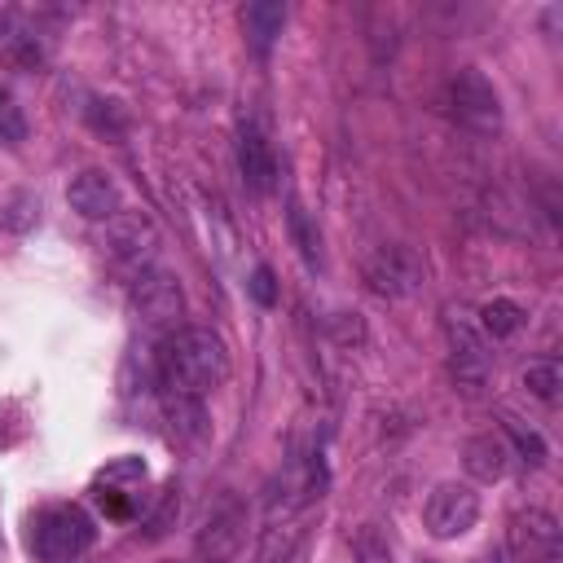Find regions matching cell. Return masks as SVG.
<instances>
[{
  "instance_id": "obj_1",
  "label": "cell",
  "mask_w": 563,
  "mask_h": 563,
  "mask_svg": "<svg viewBox=\"0 0 563 563\" xmlns=\"http://www.w3.org/2000/svg\"><path fill=\"white\" fill-rule=\"evenodd\" d=\"M229 378V347L207 325H180L158 352V387L180 396H207Z\"/></svg>"
},
{
  "instance_id": "obj_2",
  "label": "cell",
  "mask_w": 563,
  "mask_h": 563,
  "mask_svg": "<svg viewBox=\"0 0 563 563\" xmlns=\"http://www.w3.org/2000/svg\"><path fill=\"white\" fill-rule=\"evenodd\" d=\"M92 537H97V528H92L88 510L75 501L44 506L31 519V554L40 563H75L92 545Z\"/></svg>"
},
{
  "instance_id": "obj_3",
  "label": "cell",
  "mask_w": 563,
  "mask_h": 563,
  "mask_svg": "<svg viewBox=\"0 0 563 563\" xmlns=\"http://www.w3.org/2000/svg\"><path fill=\"white\" fill-rule=\"evenodd\" d=\"M246 541V501L238 493H220L194 532V554L198 563H233Z\"/></svg>"
},
{
  "instance_id": "obj_4",
  "label": "cell",
  "mask_w": 563,
  "mask_h": 563,
  "mask_svg": "<svg viewBox=\"0 0 563 563\" xmlns=\"http://www.w3.org/2000/svg\"><path fill=\"white\" fill-rule=\"evenodd\" d=\"M365 286L374 290V295H383V299H409L413 290H422V282H427V264H422V255L413 251V246H405V242H383V246H374L369 255H365Z\"/></svg>"
},
{
  "instance_id": "obj_5",
  "label": "cell",
  "mask_w": 563,
  "mask_h": 563,
  "mask_svg": "<svg viewBox=\"0 0 563 563\" xmlns=\"http://www.w3.org/2000/svg\"><path fill=\"white\" fill-rule=\"evenodd\" d=\"M444 106H449V114L466 128V132H479V136H488V132H497L501 128V97H497V88L479 75V70H457L449 84H444Z\"/></svg>"
},
{
  "instance_id": "obj_6",
  "label": "cell",
  "mask_w": 563,
  "mask_h": 563,
  "mask_svg": "<svg viewBox=\"0 0 563 563\" xmlns=\"http://www.w3.org/2000/svg\"><path fill=\"white\" fill-rule=\"evenodd\" d=\"M444 334H449V374L457 383V391L466 396H479L493 378V356H488V339L479 334V325L462 321V317H449L444 321Z\"/></svg>"
},
{
  "instance_id": "obj_7",
  "label": "cell",
  "mask_w": 563,
  "mask_h": 563,
  "mask_svg": "<svg viewBox=\"0 0 563 563\" xmlns=\"http://www.w3.org/2000/svg\"><path fill=\"white\" fill-rule=\"evenodd\" d=\"M479 519V493L471 484H457V479H444L431 497H427V510H422V523L431 537L440 541H453L462 532H471Z\"/></svg>"
},
{
  "instance_id": "obj_8",
  "label": "cell",
  "mask_w": 563,
  "mask_h": 563,
  "mask_svg": "<svg viewBox=\"0 0 563 563\" xmlns=\"http://www.w3.org/2000/svg\"><path fill=\"white\" fill-rule=\"evenodd\" d=\"M132 303H136L141 321L154 325V330H176L180 317H185V290H180L176 273H167V268H145V273H136Z\"/></svg>"
},
{
  "instance_id": "obj_9",
  "label": "cell",
  "mask_w": 563,
  "mask_h": 563,
  "mask_svg": "<svg viewBox=\"0 0 563 563\" xmlns=\"http://www.w3.org/2000/svg\"><path fill=\"white\" fill-rule=\"evenodd\" d=\"M506 545L519 563H550L559 554V519L541 506L515 510L506 523Z\"/></svg>"
},
{
  "instance_id": "obj_10",
  "label": "cell",
  "mask_w": 563,
  "mask_h": 563,
  "mask_svg": "<svg viewBox=\"0 0 563 563\" xmlns=\"http://www.w3.org/2000/svg\"><path fill=\"white\" fill-rule=\"evenodd\" d=\"M106 251L123 264V268H136L145 273V264L154 260V246H158V233L154 224L141 216V211H119L114 220H106Z\"/></svg>"
},
{
  "instance_id": "obj_11",
  "label": "cell",
  "mask_w": 563,
  "mask_h": 563,
  "mask_svg": "<svg viewBox=\"0 0 563 563\" xmlns=\"http://www.w3.org/2000/svg\"><path fill=\"white\" fill-rule=\"evenodd\" d=\"M238 172H242L246 189H255V194H273V185H277V154L255 123H246L238 132Z\"/></svg>"
},
{
  "instance_id": "obj_12",
  "label": "cell",
  "mask_w": 563,
  "mask_h": 563,
  "mask_svg": "<svg viewBox=\"0 0 563 563\" xmlns=\"http://www.w3.org/2000/svg\"><path fill=\"white\" fill-rule=\"evenodd\" d=\"M66 202H70L84 220H114V216H119V185H114L106 172L88 167V172H79V176L66 185Z\"/></svg>"
},
{
  "instance_id": "obj_13",
  "label": "cell",
  "mask_w": 563,
  "mask_h": 563,
  "mask_svg": "<svg viewBox=\"0 0 563 563\" xmlns=\"http://www.w3.org/2000/svg\"><path fill=\"white\" fill-rule=\"evenodd\" d=\"M462 466H466V475H471V479L493 484V479H501V475H506V466H510V449H506V440H501V435H493V431L471 435V440H466V449H462Z\"/></svg>"
},
{
  "instance_id": "obj_14",
  "label": "cell",
  "mask_w": 563,
  "mask_h": 563,
  "mask_svg": "<svg viewBox=\"0 0 563 563\" xmlns=\"http://www.w3.org/2000/svg\"><path fill=\"white\" fill-rule=\"evenodd\" d=\"M282 26H286V4L282 0H251L242 9V31H246L255 53H268L273 40L282 35Z\"/></svg>"
},
{
  "instance_id": "obj_15",
  "label": "cell",
  "mask_w": 563,
  "mask_h": 563,
  "mask_svg": "<svg viewBox=\"0 0 563 563\" xmlns=\"http://www.w3.org/2000/svg\"><path fill=\"white\" fill-rule=\"evenodd\" d=\"M303 545V523L299 519H268L264 537H260V550H255V563H295Z\"/></svg>"
},
{
  "instance_id": "obj_16",
  "label": "cell",
  "mask_w": 563,
  "mask_h": 563,
  "mask_svg": "<svg viewBox=\"0 0 563 563\" xmlns=\"http://www.w3.org/2000/svg\"><path fill=\"white\" fill-rule=\"evenodd\" d=\"M163 409L172 422L176 440H202L207 435V409L198 396H180V391H163Z\"/></svg>"
},
{
  "instance_id": "obj_17",
  "label": "cell",
  "mask_w": 563,
  "mask_h": 563,
  "mask_svg": "<svg viewBox=\"0 0 563 563\" xmlns=\"http://www.w3.org/2000/svg\"><path fill=\"white\" fill-rule=\"evenodd\" d=\"M523 325V308L515 299H488L479 308V334L484 339H510Z\"/></svg>"
},
{
  "instance_id": "obj_18",
  "label": "cell",
  "mask_w": 563,
  "mask_h": 563,
  "mask_svg": "<svg viewBox=\"0 0 563 563\" xmlns=\"http://www.w3.org/2000/svg\"><path fill=\"white\" fill-rule=\"evenodd\" d=\"M286 224H290V238H295V246H299L303 264H308V268H317V264H321V233H317L312 216L303 211V202H290Z\"/></svg>"
},
{
  "instance_id": "obj_19",
  "label": "cell",
  "mask_w": 563,
  "mask_h": 563,
  "mask_svg": "<svg viewBox=\"0 0 563 563\" xmlns=\"http://www.w3.org/2000/svg\"><path fill=\"white\" fill-rule=\"evenodd\" d=\"M176 515H180V493H176V488H163V493H158V501H154V510H150V515H145V523H141V528H145V537H150V541L167 537V532L176 528Z\"/></svg>"
},
{
  "instance_id": "obj_20",
  "label": "cell",
  "mask_w": 563,
  "mask_h": 563,
  "mask_svg": "<svg viewBox=\"0 0 563 563\" xmlns=\"http://www.w3.org/2000/svg\"><path fill=\"white\" fill-rule=\"evenodd\" d=\"M352 563H391V541L378 532V523L356 528V537H352Z\"/></svg>"
},
{
  "instance_id": "obj_21",
  "label": "cell",
  "mask_w": 563,
  "mask_h": 563,
  "mask_svg": "<svg viewBox=\"0 0 563 563\" xmlns=\"http://www.w3.org/2000/svg\"><path fill=\"white\" fill-rule=\"evenodd\" d=\"M559 383H563V374H559L554 361H537V365L523 369V387H528L537 400H554V396H559Z\"/></svg>"
},
{
  "instance_id": "obj_22",
  "label": "cell",
  "mask_w": 563,
  "mask_h": 563,
  "mask_svg": "<svg viewBox=\"0 0 563 563\" xmlns=\"http://www.w3.org/2000/svg\"><path fill=\"white\" fill-rule=\"evenodd\" d=\"M506 431H510L515 449L523 453V462H532V466H541V462H545V440H541L537 431H528V427H519V422H510Z\"/></svg>"
},
{
  "instance_id": "obj_23",
  "label": "cell",
  "mask_w": 563,
  "mask_h": 563,
  "mask_svg": "<svg viewBox=\"0 0 563 563\" xmlns=\"http://www.w3.org/2000/svg\"><path fill=\"white\" fill-rule=\"evenodd\" d=\"M251 295H255L264 308H273V303H277V282H273V268H264V264H260V268L251 273Z\"/></svg>"
},
{
  "instance_id": "obj_24",
  "label": "cell",
  "mask_w": 563,
  "mask_h": 563,
  "mask_svg": "<svg viewBox=\"0 0 563 563\" xmlns=\"http://www.w3.org/2000/svg\"><path fill=\"white\" fill-rule=\"evenodd\" d=\"M26 136V123H22V110L18 106H4L0 110V141H9V145H18Z\"/></svg>"
},
{
  "instance_id": "obj_25",
  "label": "cell",
  "mask_w": 563,
  "mask_h": 563,
  "mask_svg": "<svg viewBox=\"0 0 563 563\" xmlns=\"http://www.w3.org/2000/svg\"><path fill=\"white\" fill-rule=\"evenodd\" d=\"M330 330L339 334V343H361V339H365V330H361V321H356V312H334V321H330Z\"/></svg>"
},
{
  "instance_id": "obj_26",
  "label": "cell",
  "mask_w": 563,
  "mask_h": 563,
  "mask_svg": "<svg viewBox=\"0 0 563 563\" xmlns=\"http://www.w3.org/2000/svg\"><path fill=\"white\" fill-rule=\"evenodd\" d=\"M475 563H501V554H484V559H475Z\"/></svg>"
},
{
  "instance_id": "obj_27",
  "label": "cell",
  "mask_w": 563,
  "mask_h": 563,
  "mask_svg": "<svg viewBox=\"0 0 563 563\" xmlns=\"http://www.w3.org/2000/svg\"><path fill=\"white\" fill-rule=\"evenodd\" d=\"M4 106H13V97H9L4 88H0V110H4Z\"/></svg>"
},
{
  "instance_id": "obj_28",
  "label": "cell",
  "mask_w": 563,
  "mask_h": 563,
  "mask_svg": "<svg viewBox=\"0 0 563 563\" xmlns=\"http://www.w3.org/2000/svg\"><path fill=\"white\" fill-rule=\"evenodd\" d=\"M4 31H9V18H4V13H0V40H4Z\"/></svg>"
},
{
  "instance_id": "obj_29",
  "label": "cell",
  "mask_w": 563,
  "mask_h": 563,
  "mask_svg": "<svg viewBox=\"0 0 563 563\" xmlns=\"http://www.w3.org/2000/svg\"><path fill=\"white\" fill-rule=\"evenodd\" d=\"M163 563H185V559H163Z\"/></svg>"
},
{
  "instance_id": "obj_30",
  "label": "cell",
  "mask_w": 563,
  "mask_h": 563,
  "mask_svg": "<svg viewBox=\"0 0 563 563\" xmlns=\"http://www.w3.org/2000/svg\"><path fill=\"white\" fill-rule=\"evenodd\" d=\"M418 563H435V559H418Z\"/></svg>"
}]
</instances>
